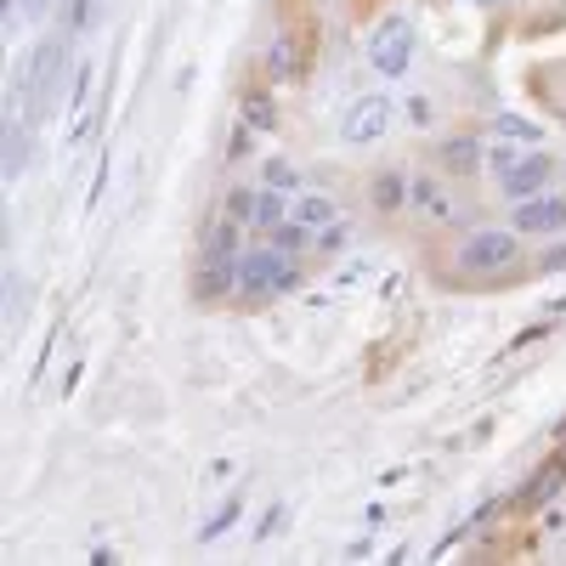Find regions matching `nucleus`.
Returning a JSON list of instances; mask_svg holds the SVG:
<instances>
[{
  "mask_svg": "<svg viewBox=\"0 0 566 566\" xmlns=\"http://www.w3.org/2000/svg\"><path fill=\"white\" fill-rule=\"evenodd\" d=\"M413 210H419L424 221H453V216H459V205H453V193L442 187V176H437V170L413 176Z\"/></svg>",
  "mask_w": 566,
  "mask_h": 566,
  "instance_id": "obj_12",
  "label": "nucleus"
},
{
  "mask_svg": "<svg viewBox=\"0 0 566 566\" xmlns=\"http://www.w3.org/2000/svg\"><path fill=\"white\" fill-rule=\"evenodd\" d=\"M312 239H317V232H312V227H301L295 216H290V221H277V227L266 232V244H277L283 255H312Z\"/></svg>",
  "mask_w": 566,
  "mask_h": 566,
  "instance_id": "obj_15",
  "label": "nucleus"
},
{
  "mask_svg": "<svg viewBox=\"0 0 566 566\" xmlns=\"http://www.w3.org/2000/svg\"><path fill=\"white\" fill-rule=\"evenodd\" d=\"M368 205H374V216H402V210L413 205V181H408V170H402V165L374 170V181H368Z\"/></svg>",
  "mask_w": 566,
  "mask_h": 566,
  "instance_id": "obj_10",
  "label": "nucleus"
},
{
  "mask_svg": "<svg viewBox=\"0 0 566 566\" xmlns=\"http://www.w3.org/2000/svg\"><path fill=\"white\" fill-rule=\"evenodd\" d=\"M277 221H290V205H283V193H277V187H261V193H255V232H272Z\"/></svg>",
  "mask_w": 566,
  "mask_h": 566,
  "instance_id": "obj_17",
  "label": "nucleus"
},
{
  "mask_svg": "<svg viewBox=\"0 0 566 566\" xmlns=\"http://www.w3.org/2000/svg\"><path fill=\"white\" fill-rule=\"evenodd\" d=\"M346 239H352V227H346V216H340L335 227H323V232H317L312 250H317V255H335V250H346Z\"/></svg>",
  "mask_w": 566,
  "mask_h": 566,
  "instance_id": "obj_20",
  "label": "nucleus"
},
{
  "mask_svg": "<svg viewBox=\"0 0 566 566\" xmlns=\"http://www.w3.org/2000/svg\"><path fill=\"white\" fill-rule=\"evenodd\" d=\"M261 69H266V85H295V80H306V69H312V40H306L301 29H277L272 45H266V57H261Z\"/></svg>",
  "mask_w": 566,
  "mask_h": 566,
  "instance_id": "obj_4",
  "label": "nucleus"
},
{
  "mask_svg": "<svg viewBox=\"0 0 566 566\" xmlns=\"http://www.w3.org/2000/svg\"><path fill=\"white\" fill-rule=\"evenodd\" d=\"M232 522H239V499H227V504H221V510L210 515V522L199 527V544H216V538H221V533H227Z\"/></svg>",
  "mask_w": 566,
  "mask_h": 566,
  "instance_id": "obj_19",
  "label": "nucleus"
},
{
  "mask_svg": "<svg viewBox=\"0 0 566 566\" xmlns=\"http://www.w3.org/2000/svg\"><path fill=\"white\" fill-rule=\"evenodd\" d=\"M261 187H277V193H295V187H301V170H295L290 159H266V165H261Z\"/></svg>",
  "mask_w": 566,
  "mask_h": 566,
  "instance_id": "obj_18",
  "label": "nucleus"
},
{
  "mask_svg": "<svg viewBox=\"0 0 566 566\" xmlns=\"http://www.w3.org/2000/svg\"><path fill=\"white\" fill-rule=\"evenodd\" d=\"M368 63L380 80H402L413 63V23L408 18H380L368 34Z\"/></svg>",
  "mask_w": 566,
  "mask_h": 566,
  "instance_id": "obj_3",
  "label": "nucleus"
},
{
  "mask_svg": "<svg viewBox=\"0 0 566 566\" xmlns=\"http://www.w3.org/2000/svg\"><path fill=\"white\" fill-rule=\"evenodd\" d=\"M560 266H566V244H560V250H549V255L538 261V272H560Z\"/></svg>",
  "mask_w": 566,
  "mask_h": 566,
  "instance_id": "obj_26",
  "label": "nucleus"
},
{
  "mask_svg": "<svg viewBox=\"0 0 566 566\" xmlns=\"http://www.w3.org/2000/svg\"><path fill=\"white\" fill-rule=\"evenodd\" d=\"M391 125H397L391 97H357L346 108V119H340V142H346V148H374V142H380Z\"/></svg>",
  "mask_w": 566,
  "mask_h": 566,
  "instance_id": "obj_5",
  "label": "nucleus"
},
{
  "mask_svg": "<svg viewBox=\"0 0 566 566\" xmlns=\"http://www.w3.org/2000/svg\"><path fill=\"white\" fill-rule=\"evenodd\" d=\"M555 170H560V165H555L544 148H533V154H522V159H515V165L499 176V187H504L510 199H533V193H549Z\"/></svg>",
  "mask_w": 566,
  "mask_h": 566,
  "instance_id": "obj_7",
  "label": "nucleus"
},
{
  "mask_svg": "<svg viewBox=\"0 0 566 566\" xmlns=\"http://www.w3.org/2000/svg\"><path fill=\"white\" fill-rule=\"evenodd\" d=\"M290 216L301 221V227H312V232H323V227H335L340 221V205L328 199V193H301L295 205H290Z\"/></svg>",
  "mask_w": 566,
  "mask_h": 566,
  "instance_id": "obj_13",
  "label": "nucleus"
},
{
  "mask_svg": "<svg viewBox=\"0 0 566 566\" xmlns=\"http://www.w3.org/2000/svg\"><path fill=\"white\" fill-rule=\"evenodd\" d=\"M408 119H413V125L424 130V125H431L437 114H431V103H424V97H413V103H408Z\"/></svg>",
  "mask_w": 566,
  "mask_h": 566,
  "instance_id": "obj_25",
  "label": "nucleus"
},
{
  "mask_svg": "<svg viewBox=\"0 0 566 566\" xmlns=\"http://www.w3.org/2000/svg\"><path fill=\"white\" fill-rule=\"evenodd\" d=\"M510 227L522 232V239H555V232H566V193H533V199H515Z\"/></svg>",
  "mask_w": 566,
  "mask_h": 566,
  "instance_id": "obj_6",
  "label": "nucleus"
},
{
  "mask_svg": "<svg viewBox=\"0 0 566 566\" xmlns=\"http://www.w3.org/2000/svg\"><path fill=\"white\" fill-rule=\"evenodd\" d=\"M493 130H499L504 142H527V148H538V142H544V125H538V119H527V114H499V119H493Z\"/></svg>",
  "mask_w": 566,
  "mask_h": 566,
  "instance_id": "obj_16",
  "label": "nucleus"
},
{
  "mask_svg": "<svg viewBox=\"0 0 566 566\" xmlns=\"http://www.w3.org/2000/svg\"><path fill=\"white\" fill-rule=\"evenodd\" d=\"M437 170H448V176H482L488 170V142H476V136H442L437 142Z\"/></svg>",
  "mask_w": 566,
  "mask_h": 566,
  "instance_id": "obj_11",
  "label": "nucleus"
},
{
  "mask_svg": "<svg viewBox=\"0 0 566 566\" xmlns=\"http://www.w3.org/2000/svg\"><path fill=\"white\" fill-rule=\"evenodd\" d=\"M227 216L239 221V227L255 221V193H250V187H232V193H227Z\"/></svg>",
  "mask_w": 566,
  "mask_h": 566,
  "instance_id": "obj_21",
  "label": "nucleus"
},
{
  "mask_svg": "<svg viewBox=\"0 0 566 566\" xmlns=\"http://www.w3.org/2000/svg\"><path fill=\"white\" fill-rule=\"evenodd\" d=\"M250 154V125L239 119V130H232V142H227V159H244Z\"/></svg>",
  "mask_w": 566,
  "mask_h": 566,
  "instance_id": "obj_23",
  "label": "nucleus"
},
{
  "mask_svg": "<svg viewBox=\"0 0 566 566\" xmlns=\"http://www.w3.org/2000/svg\"><path fill=\"white\" fill-rule=\"evenodd\" d=\"M453 261H459L464 277H499V272H510L515 261H522V232L515 227H482L459 244Z\"/></svg>",
  "mask_w": 566,
  "mask_h": 566,
  "instance_id": "obj_2",
  "label": "nucleus"
},
{
  "mask_svg": "<svg viewBox=\"0 0 566 566\" xmlns=\"http://www.w3.org/2000/svg\"><path fill=\"white\" fill-rule=\"evenodd\" d=\"M301 283V255H283L277 244H255V250H244L239 255V301H272V295H283V290H295Z\"/></svg>",
  "mask_w": 566,
  "mask_h": 566,
  "instance_id": "obj_1",
  "label": "nucleus"
},
{
  "mask_svg": "<svg viewBox=\"0 0 566 566\" xmlns=\"http://www.w3.org/2000/svg\"><path fill=\"white\" fill-rule=\"evenodd\" d=\"M239 114H244V125H250V130H272V125H277V103H272V91H266V85H244Z\"/></svg>",
  "mask_w": 566,
  "mask_h": 566,
  "instance_id": "obj_14",
  "label": "nucleus"
},
{
  "mask_svg": "<svg viewBox=\"0 0 566 566\" xmlns=\"http://www.w3.org/2000/svg\"><path fill=\"white\" fill-rule=\"evenodd\" d=\"M227 295H239V255H205L199 272H193V301L216 306Z\"/></svg>",
  "mask_w": 566,
  "mask_h": 566,
  "instance_id": "obj_8",
  "label": "nucleus"
},
{
  "mask_svg": "<svg viewBox=\"0 0 566 566\" xmlns=\"http://www.w3.org/2000/svg\"><path fill=\"white\" fill-rule=\"evenodd\" d=\"M476 7H504V0H476Z\"/></svg>",
  "mask_w": 566,
  "mask_h": 566,
  "instance_id": "obj_27",
  "label": "nucleus"
},
{
  "mask_svg": "<svg viewBox=\"0 0 566 566\" xmlns=\"http://www.w3.org/2000/svg\"><path fill=\"white\" fill-rule=\"evenodd\" d=\"M560 488H566V448H560V453H549V459L533 470V476H527V488L515 493L510 504H515V510H544V504H555V499H560Z\"/></svg>",
  "mask_w": 566,
  "mask_h": 566,
  "instance_id": "obj_9",
  "label": "nucleus"
},
{
  "mask_svg": "<svg viewBox=\"0 0 566 566\" xmlns=\"http://www.w3.org/2000/svg\"><path fill=\"white\" fill-rule=\"evenodd\" d=\"M515 159H522V154H510V148H504V142H488V165H493L499 176H504V170H510Z\"/></svg>",
  "mask_w": 566,
  "mask_h": 566,
  "instance_id": "obj_22",
  "label": "nucleus"
},
{
  "mask_svg": "<svg viewBox=\"0 0 566 566\" xmlns=\"http://www.w3.org/2000/svg\"><path fill=\"white\" fill-rule=\"evenodd\" d=\"M277 527H283V504H272V510L261 515V527H255V538H272Z\"/></svg>",
  "mask_w": 566,
  "mask_h": 566,
  "instance_id": "obj_24",
  "label": "nucleus"
}]
</instances>
